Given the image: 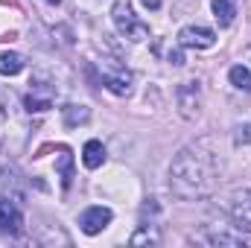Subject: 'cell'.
Instances as JSON below:
<instances>
[{"label":"cell","instance_id":"7c38bea8","mask_svg":"<svg viewBox=\"0 0 251 248\" xmlns=\"http://www.w3.org/2000/svg\"><path fill=\"white\" fill-rule=\"evenodd\" d=\"M24 70L21 53H0V76H18Z\"/></svg>","mask_w":251,"mask_h":248},{"label":"cell","instance_id":"5b68a950","mask_svg":"<svg viewBox=\"0 0 251 248\" xmlns=\"http://www.w3.org/2000/svg\"><path fill=\"white\" fill-rule=\"evenodd\" d=\"M178 44L187 47V50H207L216 44V32L207 29V26H184L178 32Z\"/></svg>","mask_w":251,"mask_h":248},{"label":"cell","instance_id":"8fae6325","mask_svg":"<svg viewBox=\"0 0 251 248\" xmlns=\"http://www.w3.org/2000/svg\"><path fill=\"white\" fill-rule=\"evenodd\" d=\"M213 3V15L219 21V26H231L234 15H237V3L234 0H210Z\"/></svg>","mask_w":251,"mask_h":248},{"label":"cell","instance_id":"4fadbf2b","mask_svg":"<svg viewBox=\"0 0 251 248\" xmlns=\"http://www.w3.org/2000/svg\"><path fill=\"white\" fill-rule=\"evenodd\" d=\"M62 117H64V125H82L91 120V111L85 105H64Z\"/></svg>","mask_w":251,"mask_h":248},{"label":"cell","instance_id":"2e32d148","mask_svg":"<svg viewBox=\"0 0 251 248\" xmlns=\"http://www.w3.org/2000/svg\"><path fill=\"white\" fill-rule=\"evenodd\" d=\"M59 173H62V187H70V178H73V158H70L67 149H62V155H59Z\"/></svg>","mask_w":251,"mask_h":248},{"label":"cell","instance_id":"3957f363","mask_svg":"<svg viewBox=\"0 0 251 248\" xmlns=\"http://www.w3.org/2000/svg\"><path fill=\"white\" fill-rule=\"evenodd\" d=\"M111 21H114V26H117V32L128 38V41H146L149 38V24H143L134 12H131V6L126 3V0H117L114 6H111Z\"/></svg>","mask_w":251,"mask_h":248},{"label":"cell","instance_id":"52a82bcc","mask_svg":"<svg viewBox=\"0 0 251 248\" xmlns=\"http://www.w3.org/2000/svg\"><path fill=\"white\" fill-rule=\"evenodd\" d=\"M0 231L9 237H18L24 231V216L12 198H0Z\"/></svg>","mask_w":251,"mask_h":248},{"label":"cell","instance_id":"9c48e42d","mask_svg":"<svg viewBox=\"0 0 251 248\" xmlns=\"http://www.w3.org/2000/svg\"><path fill=\"white\" fill-rule=\"evenodd\" d=\"M102 85L117 94V97H126L131 94V73L128 70H117V73H102Z\"/></svg>","mask_w":251,"mask_h":248},{"label":"cell","instance_id":"9a60e30c","mask_svg":"<svg viewBox=\"0 0 251 248\" xmlns=\"http://www.w3.org/2000/svg\"><path fill=\"white\" fill-rule=\"evenodd\" d=\"M228 79H231V85H234V88H240V91H251V70H249V67H243V64L231 67Z\"/></svg>","mask_w":251,"mask_h":248},{"label":"cell","instance_id":"ffe728a7","mask_svg":"<svg viewBox=\"0 0 251 248\" xmlns=\"http://www.w3.org/2000/svg\"><path fill=\"white\" fill-rule=\"evenodd\" d=\"M143 6H146V9H158V6H161V0H143Z\"/></svg>","mask_w":251,"mask_h":248},{"label":"cell","instance_id":"30bf717a","mask_svg":"<svg viewBox=\"0 0 251 248\" xmlns=\"http://www.w3.org/2000/svg\"><path fill=\"white\" fill-rule=\"evenodd\" d=\"M102 161H105V146L100 140H88L82 149V164L88 170H97V167H102Z\"/></svg>","mask_w":251,"mask_h":248},{"label":"cell","instance_id":"ac0fdd59","mask_svg":"<svg viewBox=\"0 0 251 248\" xmlns=\"http://www.w3.org/2000/svg\"><path fill=\"white\" fill-rule=\"evenodd\" d=\"M234 140L243 146V143H251V123L246 125H237V134H234Z\"/></svg>","mask_w":251,"mask_h":248},{"label":"cell","instance_id":"ba28073f","mask_svg":"<svg viewBox=\"0 0 251 248\" xmlns=\"http://www.w3.org/2000/svg\"><path fill=\"white\" fill-rule=\"evenodd\" d=\"M178 105H181V114L187 120H193L199 114V105H201V88H199V82H184L178 88Z\"/></svg>","mask_w":251,"mask_h":248},{"label":"cell","instance_id":"7a4b0ae2","mask_svg":"<svg viewBox=\"0 0 251 248\" xmlns=\"http://www.w3.org/2000/svg\"><path fill=\"white\" fill-rule=\"evenodd\" d=\"M29 134L26 114L15 97V91L0 88V146L6 149H21Z\"/></svg>","mask_w":251,"mask_h":248},{"label":"cell","instance_id":"e0dca14e","mask_svg":"<svg viewBox=\"0 0 251 248\" xmlns=\"http://www.w3.org/2000/svg\"><path fill=\"white\" fill-rule=\"evenodd\" d=\"M213 246H231V248H246V240L243 237H228V234H213L210 237Z\"/></svg>","mask_w":251,"mask_h":248},{"label":"cell","instance_id":"d6986e66","mask_svg":"<svg viewBox=\"0 0 251 248\" xmlns=\"http://www.w3.org/2000/svg\"><path fill=\"white\" fill-rule=\"evenodd\" d=\"M170 62H173V64H184V56L176 50V53H170Z\"/></svg>","mask_w":251,"mask_h":248},{"label":"cell","instance_id":"44dd1931","mask_svg":"<svg viewBox=\"0 0 251 248\" xmlns=\"http://www.w3.org/2000/svg\"><path fill=\"white\" fill-rule=\"evenodd\" d=\"M47 3H59V0H47Z\"/></svg>","mask_w":251,"mask_h":248},{"label":"cell","instance_id":"6da1fadb","mask_svg":"<svg viewBox=\"0 0 251 248\" xmlns=\"http://www.w3.org/2000/svg\"><path fill=\"white\" fill-rule=\"evenodd\" d=\"M219 184V158L210 149L207 140L184 146L170 167V190L184 198V201H199L207 198Z\"/></svg>","mask_w":251,"mask_h":248},{"label":"cell","instance_id":"277c9868","mask_svg":"<svg viewBox=\"0 0 251 248\" xmlns=\"http://www.w3.org/2000/svg\"><path fill=\"white\" fill-rule=\"evenodd\" d=\"M111 219H114V213H111L108 207H102V204H94V207H88V210L79 216V228H82L88 237H94V234L105 231V228L111 225Z\"/></svg>","mask_w":251,"mask_h":248},{"label":"cell","instance_id":"8992f818","mask_svg":"<svg viewBox=\"0 0 251 248\" xmlns=\"http://www.w3.org/2000/svg\"><path fill=\"white\" fill-rule=\"evenodd\" d=\"M231 222L237 231L251 234V190H243L231 201Z\"/></svg>","mask_w":251,"mask_h":248},{"label":"cell","instance_id":"5bb4252c","mask_svg":"<svg viewBox=\"0 0 251 248\" xmlns=\"http://www.w3.org/2000/svg\"><path fill=\"white\" fill-rule=\"evenodd\" d=\"M143 243H149V246H158L161 243L158 225H140V231L131 237V246H143Z\"/></svg>","mask_w":251,"mask_h":248}]
</instances>
